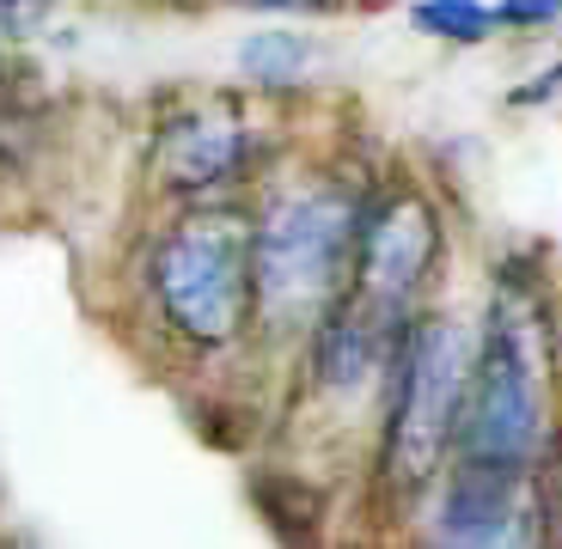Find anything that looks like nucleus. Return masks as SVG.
<instances>
[{"label":"nucleus","instance_id":"7","mask_svg":"<svg viewBox=\"0 0 562 549\" xmlns=\"http://www.w3.org/2000/svg\"><path fill=\"white\" fill-rule=\"evenodd\" d=\"M251 159H257L251 123L221 99L196 104V111H171L159 123V141H154L159 183H166L171 196H190V202L226 196L251 171Z\"/></svg>","mask_w":562,"mask_h":549},{"label":"nucleus","instance_id":"10","mask_svg":"<svg viewBox=\"0 0 562 549\" xmlns=\"http://www.w3.org/2000/svg\"><path fill=\"white\" fill-rule=\"evenodd\" d=\"M490 19L502 31H532V25H550V19H562V0H495Z\"/></svg>","mask_w":562,"mask_h":549},{"label":"nucleus","instance_id":"1","mask_svg":"<svg viewBox=\"0 0 562 549\" xmlns=\"http://www.w3.org/2000/svg\"><path fill=\"white\" fill-rule=\"evenodd\" d=\"M367 202L349 183H294L251 226V318L294 336L342 299Z\"/></svg>","mask_w":562,"mask_h":549},{"label":"nucleus","instance_id":"12","mask_svg":"<svg viewBox=\"0 0 562 549\" xmlns=\"http://www.w3.org/2000/svg\"><path fill=\"white\" fill-rule=\"evenodd\" d=\"M245 13H330V7H337V0H239Z\"/></svg>","mask_w":562,"mask_h":549},{"label":"nucleus","instance_id":"8","mask_svg":"<svg viewBox=\"0 0 562 549\" xmlns=\"http://www.w3.org/2000/svg\"><path fill=\"white\" fill-rule=\"evenodd\" d=\"M312 68V43L300 37V31H251V37L239 43V73L251 85H263V92H276V85H300Z\"/></svg>","mask_w":562,"mask_h":549},{"label":"nucleus","instance_id":"9","mask_svg":"<svg viewBox=\"0 0 562 549\" xmlns=\"http://www.w3.org/2000/svg\"><path fill=\"white\" fill-rule=\"evenodd\" d=\"M409 25L440 43H483L495 31V19L483 0H422L416 13H409Z\"/></svg>","mask_w":562,"mask_h":549},{"label":"nucleus","instance_id":"6","mask_svg":"<svg viewBox=\"0 0 562 549\" xmlns=\"http://www.w3.org/2000/svg\"><path fill=\"white\" fill-rule=\"evenodd\" d=\"M544 519L538 470L452 465V489L428 549H544Z\"/></svg>","mask_w":562,"mask_h":549},{"label":"nucleus","instance_id":"2","mask_svg":"<svg viewBox=\"0 0 562 549\" xmlns=\"http://www.w3.org/2000/svg\"><path fill=\"white\" fill-rule=\"evenodd\" d=\"M452 451L471 470H538V451H544V330H538V306L514 287H495L490 324L471 342V379H464Z\"/></svg>","mask_w":562,"mask_h":549},{"label":"nucleus","instance_id":"5","mask_svg":"<svg viewBox=\"0 0 562 549\" xmlns=\"http://www.w3.org/2000/svg\"><path fill=\"white\" fill-rule=\"evenodd\" d=\"M435 263H440V214L428 202L409 196V190L367 202L361 232H355V268L337 311H349L373 336L404 342V330L416 324L422 287L435 282Z\"/></svg>","mask_w":562,"mask_h":549},{"label":"nucleus","instance_id":"13","mask_svg":"<svg viewBox=\"0 0 562 549\" xmlns=\"http://www.w3.org/2000/svg\"><path fill=\"white\" fill-rule=\"evenodd\" d=\"M514 99H520V104H544V99H562V61H557V68H544V80L520 85Z\"/></svg>","mask_w":562,"mask_h":549},{"label":"nucleus","instance_id":"4","mask_svg":"<svg viewBox=\"0 0 562 549\" xmlns=\"http://www.w3.org/2000/svg\"><path fill=\"white\" fill-rule=\"evenodd\" d=\"M471 330L452 318H416L392 354V415H385L380 470L397 494H422L447 470L459 434L464 379H471Z\"/></svg>","mask_w":562,"mask_h":549},{"label":"nucleus","instance_id":"11","mask_svg":"<svg viewBox=\"0 0 562 549\" xmlns=\"http://www.w3.org/2000/svg\"><path fill=\"white\" fill-rule=\"evenodd\" d=\"M43 13H49V0H0V31L25 37V31L43 25Z\"/></svg>","mask_w":562,"mask_h":549},{"label":"nucleus","instance_id":"3","mask_svg":"<svg viewBox=\"0 0 562 549\" xmlns=\"http://www.w3.org/2000/svg\"><path fill=\"white\" fill-rule=\"evenodd\" d=\"M154 306L183 342L226 348L251 324V226L233 214H183L154 239L147 256Z\"/></svg>","mask_w":562,"mask_h":549}]
</instances>
